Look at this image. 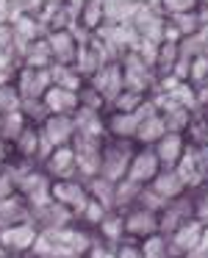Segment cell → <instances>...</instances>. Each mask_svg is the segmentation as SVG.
Returning <instances> with one entry per match:
<instances>
[{"label": "cell", "instance_id": "30", "mask_svg": "<svg viewBox=\"0 0 208 258\" xmlns=\"http://www.w3.org/2000/svg\"><path fill=\"white\" fill-rule=\"evenodd\" d=\"M172 23H175V28L180 31V36L197 34V31H200V25H202L197 9H194V12H183V14H172Z\"/></svg>", "mask_w": 208, "mask_h": 258}, {"label": "cell", "instance_id": "28", "mask_svg": "<svg viewBox=\"0 0 208 258\" xmlns=\"http://www.w3.org/2000/svg\"><path fill=\"white\" fill-rule=\"evenodd\" d=\"M103 20H106V14H103V0H84V6H81V23L86 28H100Z\"/></svg>", "mask_w": 208, "mask_h": 258}, {"label": "cell", "instance_id": "4", "mask_svg": "<svg viewBox=\"0 0 208 258\" xmlns=\"http://www.w3.org/2000/svg\"><path fill=\"white\" fill-rule=\"evenodd\" d=\"M36 236H39V228L34 225V219H25V222L9 225L0 230V247H6L14 255H23V252H31Z\"/></svg>", "mask_w": 208, "mask_h": 258}, {"label": "cell", "instance_id": "29", "mask_svg": "<svg viewBox=\"0 0 208 258\" xmlns=\"http://www.w3.org/2000/svg\"><path fill=\"white\" fill-rule=\"evenodd\" d=\"M25 56V67H47V58H50V45H47L45 39L34 42V47H28V50L23 53Z\"/></svg>", "mask_w": 208, "mask_h": 258}, {"label": "cell", "instance_id": "1", "mask_svg": "<svg viewBox=\"0 0 208 258\" xmlns=\"http://www.w3.org/2000/svg\"><path fill=\"white\" fill-rule=\"evenodd\" d=\"M130 156H133V147H130V139H117L111 136L108 142H103V161H100V175L111 183L125 178L128 172Z\"/></svg>", "mask_w": 208, "mask_h": 258}, {"label": "cell", "instance_id": "22", "mask_svg": "<svg viewBox=\"0 0 208 258\" xmlns=\"http://www.w3.org/2000/svg\"><path fill=\"white\" fill-rule=\"evenodd\" d=\"M14 150L20 158H39V128H23L14 139Z\"/></svg>", "mask_w": 208, "mask_h": 258}, {"label": "cell", "instance_id": "39", "mask_svg": "<svg viewBox=\"0 0 208 258\" xmlns=\"http://www.w3.org/2000/svg\"><path fill=\"white\" fill-rule=\"evenodd\" d=\"M191 156H194V164H197V169H200V175L205 178L208 175V145H202L200 150L191 153Z\"/></svg>", "mask_w": 208, "mask_h": 258}, {"label": "cell", "instance_id": "43", "mask_svg": "<svg viewBox=\"0 0 208 258\" xmlns=\"http://www.w3.org/2000/svg\"><path fill=\"white\" fill-rule=\"evenodd\" d=\"M0 258H17V255H14V252H9L6 247H0Z\"/></svg>", "mask_w": 208, "mask_h": 258}, {"label": "cell", "instance_id": "37", "mask_svg": "<svg viewBox=\"0 0 208 258\" xmlns=\"http://www.w3.org/2000/svg\"><path fill=\"white\" fill-rule=\"evenodd\" d=\"M161 6L167 9L169 14H183V12H194L197 0H161Z\"/></svg>", "mask_w": 208, "mask_h": 258}, {"label": "cell", "instance_id": "38", "mask_svg": "<svg viewBox=\"0 0 208 258\" xmlns=\"http://www.w3.org/2000/svg\"><path fill=\"white\" fill-rule=\"evenodd\" d=\"M86 255L89 258H117V250L108 244H92L89 250H86Z\"/></svg>", "mask_w": 208, "mask_h": 258}, {"label": "cell", "instance_id": "32", "mask_svg": "<svg viewBox=\"0 0 208 258\" xmlns=\"http://www.w3.org/2000/svg\"><path fill=\"white\" fill-rule=\"evenodd\" d=\"M81 219H84V222H89V225H100L103 222V217H106L108 214V208L103 206V203H97L95 197H89V200L84 203V208H81Z\"/></svg>", "mask_w": 208, "mask_h": 258}, {"label": "cell", "instance_id": "23", "mask_svg": "<svg viewBox=\"0 0 208 258\" xmlns=\"http://www.w3.org/2000/svg\"><path fill=\"white\" fill-rule=\"evenodd\" d=\"M97 228H100L103 241H111V244L125 241V219H122V214H106Z\"/></svg>", "mask_w": 208, "mask_h": 258}, {"label": "cell", "instance_id": "10", "mask_svg": "<svg viewBox=\"0 0 208 258\" xmlns=\"http://www.w3.org/2000/svg\"><path fill=\"white\" fill-rule=\"evenodd\" d=\"M45 175H47L50 180L75 178V175H78V164H75V150H73V145L53 147V153L45 158Z\"/></svg>", "mask_w": 208, "mask_h": 258}, {"label": "cell", "instance_id": "14", "mask_svg": "<svg viewBox=\"0 0 208 258\" xmlns=\"http://www.w3.org/2000/svg\"><path fill=\"white\" fill-rule=\"evenodd\" d=\"M150 186L156 195H161L164 200H178L180 195H186V180L178 175V169H158V175L150 180Z\"/></svg>", "mask_w": 208, "mask_h": 258}, {"label": "cell", "instance_id": "20", "mask_svg": "<svg viewBox=\"0 0 208 258\" xmlns=\"http://www.w3.org/2000/svg\"><path fill=\"white\" fill-rule=\"evenodd\" d=\"M139 191H142V186L130 183L128 178L117 180V183H114V208H122V211L133 208L136 200H139Z\"/></svg>", "mask_w": 208, "mask_h": 258}, {"label": "cell", "instance_id": "41", "mask_svg": "<svg viewBox=\"0 0 208 258\" xmlns=\"http://www.w3.org/2000/svg\"><path fill=\"white\" fill-rule=\"evenodd\" d=\"M117 258H142L139 244H122V241H119L117 244Z\"/></svg>", "mask_w": 208, "mask_h": 258}, {"label": "cell", "instance_id": "5", "mask_svg": "<svg viewBox=\"0 0 208 258\" xmlns=\"http://www.w3.org/2000/svg\"><path fill=\"white\" fill-rule=\"evenodd\" d=\"M158 169H161V164H158L156 150H153V147H147V145H142L139 150H133V156H130V164H128L125 178H128L130 183L147 186L158 175Z\"/></svg>", "mask_w": 208, "mask_h": 258}, {"label": "cell", "instance_id": "31", "mask_svg": "<svg viewBox=\"0 0 208 258\" xmlns=\"http://www.w3.org/2000/svg\"><path fill=\"white\" fill-rule=\"evenodd\" d=\"M142 103H145V95H142V92L122 89V92L117 95V100L111 103V106L117 108V111H136V108H139Z\"/></svg>", "mask_w": 208, "mask_h": 258}, {"label": "cell", "instance_id": "25", "mask_svg": "<svg viewBox=\"0 0 208 258\" xmlns=\"http://www.w3.org/2000/svg\"><path fill=\"white\" fill-rule=\"evenodd\" d=\"M25 128V114L23 111H9L0 114V142H14Z\"/></svg>", "mask_w": 208, "mask_h": 258}, {"label": "cell", "instance_id": "9", "mask_svg": "<svg viewBox=\"0 0 208 258\" xmlns=\"http://www.w3.org/2000/svg\"><path fill=\"white\" fill-rule=\"evenodd\" d=\"M92 86H95V89L100 92L106 103H114V100H117V95L125 89L122 67H119V64H111V61L103 64V67L97 70L95 75H92Z\"/></svg>", "mask_w": 208, "mask_h": 258}, {"label": "cell", "instance_id": "13", "mask_svg": "<svg viewBox=\"0 0 208 258\" xmlns=\"http://www.w3.org/2000/svg\"><path fill=\"white\" fill-rule=\"evenodd\" d=\"M42 103L50 114H75L78 111V92L64 89V86H47L45 95H42Z\"/></svg>", "mask_w": 208, "mask_h": 258}, {"label": "cell", "instance_id": "21", "mask_svg": "<svg viewBox=\"0 0 208 258\" xmlns=\"http://www.w3.org/2000/svg\"><path fill=\"white\" fill-rule=\"evenodd\" d=\"M12 31H14V45H17V50L25 53L28 50V42L39 34V23H34L31 17H17L12 23Z\"/></svg>", "mask_w": 208, "mask_h": 258}, {"label": "cell", "instance_id": "3", "mask_svg": "<svg viewBox=\"0 0 208 258\" xmlns=\"http://www.w3.org/2000/svg\"><path fill=\"white\" fill-rule=\"evenodd\" d=\"M200 233H202V219H197V217H191V219H186L183 225H178V228L167 236L169 258L194 255L197 244H200Z\"/></svg>", "mask_w": 208, "mask_h": 258}, {"label": "cell", "instance_id": "34", "mask_svg": "<svg viewBox=\"0 0 208 258\" xmlns=\"http://www.w3.org/2000/svg\"><path fill=\"white\" fill-rule=\"evenodd\" d=\"M20 106H23V97L14 86H0V114L20 111Z\"/></svg>", "mask_w": 208, "mask_h": 258}, {"label": "cell", "instance_id": "2", "mask_svg": "<svg viewBox=\"0 0 208 258\" xmlns=\"http://www.w3.org/2000/svg\"><path fill=\"white\" fill-rule=\"evenodd\" d=\"M73 150H75V164H78L81 178H95L100 175V161H103V136H86L75 134L73 136Z\"/></svg>", "mask_w": 208, "mask_h": 258}, {"label": "cell", "instance_id": "35", "mask_svg": "<svg viewBox=\"0 0 208 258\" xmlns=\"http://www.w3.org/2000/svg\"><path fill=\"white\" fill-rule=\"evenodd\" d=\"M189 81H194V84L208 81V56L205 53H200V56H194L189 61Z\"/></svg>", "mask_w": 208, "mask_h": 258}, {"label": "cell", "instance_id": "16", "mask_svg": "<svg viewBox=\"0 0 208 258\" xmlns=\"http://www.w3.org/2000/svg\"><path fill=\"white\" fill-rule=\"evenodd\" d=\"M122 75H125V89H133V92H147V84H150V67L139 58V53H130L125 58V67H122Z\"/></svg>", "mask_w": 208, "mask_h": 258}, {"label": "cell", "instance_id": "6", "mask_svg": "<svg viewBox=\"0 0 208 258\" xmlns=\"http://www.w3.org/2000/svg\"><path fill=\"white\" fill-rule=\"evenodd\" d=\"M50 195L56 203H61L64 208H70L73 214H78L84 208V203L89 200V189H86L84 180L78 178H61L50 183Z\"/></svg>", "mask_w": 208, "mask_h": 258}, {"label": "cell", "instance_id": "33", "mask_svg": "<svg viewBox=\"0 0 208 258\" xmlns=\"http://www.w3.org/2000/svg\"><path fill=\"white\" fill-rule=\"evenodd\" d=\"M167 97L172 103H178V106H186V108H194L197 106V97H194V89L186 84H175L172 89L167 92Z\"/></svg>", "mask_w": 208, "mask_h": 258}, {"label": "cell", "instance_id": "19", "mask_svg": "<svg viewBox=\"0 0 208 258\" xmlns=\"http://www.w3.org/2000/svg\"><path fill=\"white\" fill-rule=\"evenodd\" d=\"M167 134V125H164V119H161V114H150V117H145L139 122V128H136V136L133 139L139 142V145H147V147H153L161 136Z\"/></svg>", "mask_w": 208, "mask_h": 258}, {"label": "cell", "instance_id": "15", "mask_svg": "<svg viewBox=\"0 0 208 258\" xmlns=\"http://www.w3.org/2000/svg\"><path fill=\"white\" fill-rule=\"evenodd\" d=\"M47 45H50V56L56 58V64H75V53H78L81 42L75 39L73 31H67V28L53 31Z\"/></svg>", "mask_w": 208, "mask_h": 258}, {"label": "cell", "instance_id": "18", "mask_svg": "<svg viewBox=\"0 0 208 258\" xmlns=\"http://www.w3.org/2000/svg\"><path fill=\"white\" fill-rule=\"evenodd\" d=\"M75 119V134H86V136H103L106 134V119L100 117V111L95 108H78L73 114Z\"/></svg>", "mask_w": 208, "mask_h": 258}, {"label": "cell", "instance_id": "7", "mask_svg": "<svg viewBox=\"0 0 208 258\" xmlns=\"http://www.w3.org/2000/svg\"><path fill=\"white\" fill-rule=\"evenodd\" d=\"M125 219V236L130 239H147L158 233V211H150L145 206H133L122 214Z\"/></svg>", "mask_w": 208, "mask_h": 258}, {"label": "cell", "instance_id": "17", "mask_svg": "<svg viewBox=\"0 0 208 258\" xmlns=\"http://www.w3.org/2000/svg\"><path fill=\"white\" fill-rule=\"evenodd\" d=\"M31 219V208L25 203V197L20 195H12L6 200H0V230L9 228V225H17V222H25Z\"/></svg>", "mask_w": 208, "mask_h": 258}, {"label": "cell", "instance_id": "44", "mask_svg": "<svg viewBox=\"0 0 208 258\" xmlns=\"http://www.w3.org/2000/svg\"><path fill=\"white\" fill-rule=\"evenodd\" d=\"M197 3H200V6H205V3H208V0H197Z\"/></svg>", "mask_w": 208, "mask_h": 258}, {"label": "cell", "instance_id": "24", "mask_svg": "<svg viewBox=\"0 0 208 258\" xmlns=\"http://www.w3.org/2000/svg\"><path fill=\"white\" fill-rule=\"evenodd\" d=\"M86 189H89V197H95L97 203H103L108 211L114 208V183L111 180H106L103 175H95V178L86 180Z\"/></svg>", "mask_w": 208, "mask_h": 258}, {"label": "cell", "instance_id": "42", "mask_svg": "<svg viewBox=\"0 0 208 258\" xmlns=\"http://www.w3.org/2000/svg\"><path fill=\"white\" fill-rule=\"evenodd\" d=\"M194 255H202V258H208V222H202L200 244H197V252H194Z\"/></svg>", "mask_w": 208, "mask_h": 258}, {"label": "cell", "instance_id": "27", "mask_svg": "<svg viewBox=\"0 0 208 258\" xmlns=\"http://www.w3.org/2000/svg\"><path fill=\"white\" fill-rule=\"evenodd\" d=\"M50 78H53L56 86H64V89H73V92L81 89V73L78 70L73 73L67 64H56V67H50Z\"/></svg>", "mask_w": 208, "mask_h": 258}, {"label": "cell", "instance_id": "11", "mask_svg": "<svg viewBox=\"0 0 208 258\" xmlns=\"http://www.w3.org/2000/svg\"><path fill=\"white\" fill-rule=\"evenodd\" d=\"M39 134L50 142L53 147H61V145H70L75 136V119L73 114H47L45 122H42Z\"/></svg>", "mask_w": 208, "mask_h": 258}, {"label": "cell", "instance_id": "12", "mask_svg": "<svg viewBox=\"0 0 208 258\" xmlns=\"http://www.w3.org/2000/svg\"><path fill=\"white\" fill-rule=\"evenodd\" d=\"M153 150H156V156H158L161 169H175V167H178V161L183 158V153H186L183 134H169V131H167V134L153 145Z\"/></svg>", "mask_w": 208, "mask_h": 258}, {"label": "cell", "instance_id": "36", "mask_svg": "<svg viewBox=\"0 0 208 258\" xmlns=\"http://www.w3.org/2000/svg\"><path fill=\"white\" fill-rule=\"evenodd\" d=\"M12 195H17V178L9 169H0V200H6Z\"/></svg>", "mask_w": 208, "mask_h": 258}, {"label": "cell", "instance_id": "40", "mask_svg": "<svg viewBox=\"0 0 208 258\" xmlns=\"http://www.w3.org/2000/svg\"><path fill=\"white\" fill-rule=\"evenodd\" d=\"M194 217L202 219V222H208V186H205V191H202V197L194 203Z\"/></svg>", "mask_w": 208, "mask_h": 258}, {"label": "cell", "instance_id": "8", "mask_svg": "<svg viewBox=\"0 0 208 258\" xmlns=\"http://www.w3.org/2000/svg\"><path fill=\"white\" fill-rule=\"evenodd\" d=\"M47 86H53V78H50V67H23L17 78V92L23 100H42Z\"/></svg>", "mask_w": 208, "mask_h": 258}, {"label": "cell", "instance_id": "26", "mask_svg": "<svg viewBox=\"0 0 208 258\" xmlns=\"http://www.w3.org/2000/svg\"><path fill=\"white\" fill-rule=\"evenodd\" d=\"M139 252H142V258H169L167 236H164V233H153V236H147V239H142Z\"/></svg>", "mask_w": 208, "mask_h": 258}]
</instances>
